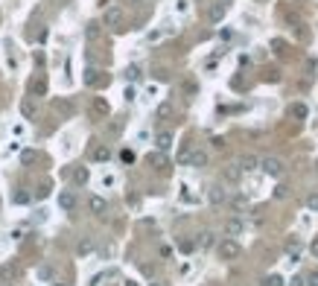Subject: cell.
<instances>
[{
	"label": "cell",
	"instance_id": "cell-1",
	"mask_svg": "<svg viewBox=\"0 0 318 286\" xmlns=\"http://www.w3.org/2000/svg\"><path fill=\"white\" fill-rule=\"evenodd\" d=\"M216 251H219V257H222V260H237V257L242 254V248H239V243H237L234 237H225L222 243L216 245Z\"/></svg>",
	"mask_w": 318,
	"mask_h": 286
},
{
	"label": "cell",
	"instance_id": "cell-2",
	"mask_svg": "<svg viewBox=\"0 0 318 286\" xmlns=\"http://www.w3.org/2000/svg\"><path fill=\"white\" fill-rule=\"evenodd\" d=\"M260 169H263L266 175H272V178H280L286 166H283V161L280 158H263L260 161Z\"/></svg>",
	"mask_w": 318,
	"mask_h": 286
},
{
	"label": "cell",
	"instance_id": "cell-3",
	"mask_svg": "<svg viewBox=\"0 0 318 286\" xmlns=\"http://www.w3.org/2000/svg\"><path fill=\"white\" fill-rule=\"evenodd\" d=\"M102 24H105V27H111V30H120V24H123V12H120V6H111V9H105V18H102Z\"/></svg>",
	"mask_w": 318,
	"mask_h": 286
},
{
	"label": "cell",
	"instance_id": "cell-4",
	"mask_svg": "<svg viewBox=\"0 0 318 286\" xmlns=\"http://www.w3.org/2000/svg\"><path fill=\"white\" fill-rule=\"evenodd\" d=\"M207 199H210V204H213V207H219V204H225V202H228V190H225L222 184H210Z\"/></svg>",
	"mask_w": 318,
	"mask_h": 286
},
{
	"label": "cell",
	"instance_id": "cell-5",
	"mask_svg": "<svg viewBox=\"0 0 318 286\" xmlns=\"http://www.w3.org/2000/svg\"><path fill=\"white\" fill-rule=\"evenodd\" d=\"M207 161H210V155H207L204 149H193L190 155H187V163L196 166V169H204V166H207Z\"/></svg>",
	"mask_w": 318,
	"mask_h": 286
},
{
	"label": "cell",
	"instance_id": "cell-6",
	"mask_svg": "<svg viewBox=\"0 0 318 286\" xmlns=\"http://www.w3.org/2000/svg\"><path fill=\"white\" fill-rule=\"evenodd\" d=\"M239 178H242L239 163H228V166H222V181H228V184H237Z\"/></svg>",
	"mask_w": 318,
	"mask_h": 286
},
{
	"label": "cell",
	"instance_id": "cell-7",
	"mask_svg": "<svg viewBox=\"0 0 318 286\" xmlns=\"http://www.w3.org/2000/svg\"><path fill=\"white\" fill-rule=\"evenodd\" d=\"M59 207L62 210H76V193H70V190H64V193H59Z\"/></svg>",
	"mask_w": 318,
	"mask_h": 286
},
{
	"label": "cell",
	"instance_id": "cell-8",
	"mask_svg": "<svg viewBox=\"0 0 318 286\" xmlns=\"http://www.w3.org/2000/svg\"><path fill=\"white\" fill-rule=\"evenodd\" d=\"M18 275H21V269H18V263H3V266H0V278H3L6 284H9V281H15Z\"/></svg>",
	"mask_w": 318,
	"mask_h": 286
},
{
	"label": "cell",
	"instance_id": "cell-9",
	"mask_svg": "<svg viewBox=\"0 0 318 286\" xmlns=\"http://www.w3.org/2000/svg\"><path fill=\"white\" fill-rule=\"evenodd\" d=\"M88 207H91V213H96V216H102V213L108 210V202H105L102 196H91V199H88Z\"/></svg>",
	"mask_w": 318,
	"mask_h": 286
},
{
	"label": "cell",
	"instance_id": "cell-10",
	"mask_svg": "<svg viewBox=\"0 0 318 286\" xmlns=\"http://www.w3.org/2000/svg\"><path fill=\"white\" fill-rule=\"evenodd\" d=\"M242 231H245V222H242V219H237V216L225 222V234H228V237H239Z\"/></svg>",
	"mask_w": 318,
	"mask_h": 286
},
{
	"label": "cell",
	"instance_id": "cell-11",
	"mask_svg": "<svg viewBox=\"0 0 318 286\" xmlns=\"http://www.w3.org/2000/svg\"><path fill=\"white\" fill-rule=\"evenodd\" d=\"M239 169H242V172L260 169V158H257V155H242V158H239Z\"/></svg>",
	"mask_w": 318,
	"mask_h": 286
},
{
	"label": "cell",
	"instance_id": "cell-12",
	"mask_svg": "<svg viewBox=\"0 0 318 286\" xmlns=\"http://www.w3.org/2000/svg\"><path fill=\"white\" fill-rule=\"evenodd\" d=\"M94 240H91V237H82V240H79V245H76V254L79 257H88V254H94Z\"/></svg>",
	"mask_w": 318,
	"mask_h": 286
},
{
	"label": "cell",
	"instance_id": "cell-13",
	"mask_svg": "<svg viewBox=\"0 0 318 286\" xmlns=\"http://www.w3.org/2000/svg\"><path fill=\"white\" fill-rule=\"evenodd\" d=\"M149 163H152L155 169H160V172H163V169H169V161H166L163 152H152V155H149Z\"/></svg>",
	"mask_w": 318,
	"mask_h": 286
},
{
	"label": "cell",
	"instance_id": "cell-14",
	"mask_svg": "<svg viewBox=\"0 0 318 286\" xmlns=\"http://www.w3.org/2000/svg\"><path fill=\"white\" fill-rule=\"evenodd\" d=\"M88 178H91V172H88V166H76V169H73V184H79V187H85V184H88Z\"/></svg>",
	"mask_w": 318,
	"mask_h": 286
},
{
	"label": "cell",
	"instance_id": "cell-15",
	"mask_svg": "<svg viewBox=\"0 0 318 286\" xmlns=\"http://www.w3.org/2000/svg\"><path fill=\"white\" fill-rule=\"evenodd\" d=\"M213 243H216V240H213V234H210V231H201V234H199V240H196V245H199L201 251L213 248Z\"/></svg>",
	"mask_w": 318,
	"mask_h": 286
},
{
	"label": "cell",
	"instance_id": "cell-16",
	"mask_svg": "<svg viewBox=\"0 0 318 286\" xmlns=\"http://www.w3.org/2000/svg\"><path fill=\"white\" fill-rule=\"evenodd\" d=\"M155 143H158V152H166V149L172 146V134H169V131H160L158 137H155Z\"/></svg>",
	"mask_w": 318,
	"mask_h": 286
},
{
	"label": "cell",
	"instance_id": "cell-17",
	"mask_svg": "<svg viewBox=\"0 0 318 286\" xmlns=\"http://www.w3.org/2000/svg\"><path fill=\"white\" fill-rule=\"evenodd\" d=\"M298 251H301V243H298L295 237H292V240H286V254H289V260H292V263L298 260Z\"/></svg>",
	"mask_w": 318,
	"mask_h": 286
},
{
	"label": "cell",
	"instance_id": "cell-18",
	"mask_svg": "<svg viewBox=\"0 0 318 286\" xmlns=\"http://www.w3.org/2000/svg\"><path fill=\"white\" fill-rule=\"evenodd\" d=\"M94 111L99 114V117H108V111H111V108H108V102H105L102 96H96V99H94Z\"/></svg>",
	"mask_w": 318,
	"mask_h": 286
},
{
	"label": "cell",
	"instance_id": "cell-19",
	"mask_svg": "<svg viewBox=\"0 0 318 286\" xmlns=\"http://www.w3.org/2000/svg\"><path fill=\"white\" fill-rule=\"evenodd\" d=\"M289 111H292V117H298V120H307V114H310V111H307V105H304V102H295V105H292V108H289Z\"/></svg>",
	"mask_w": 318,
	"mask_h": 286
},
{
	"label": "cell",
	"instance_id": "cell-20",
	"mask_svg": "<svg viewBox=\"0 0 318 286\" xmlns=\"http://www.w3.org/2000/svg\"><path fill=\"white\" fill-rule=\"evenodd\" d=\"M123 76H126L128 82H137V79H140V67H137V64H128L126 70H123Z\"/></svg>",
	"mask_w": 318,
	"mask_h": 286
},
{
	"label": "cell",
	"instance_id": "cell-21",
	"mask_svg": "<svg viewBox=\"0 0 318 286\" xmlns=\"http://www.w3.org/2000/svg\"><path fill=\"white\" fill-rule=\"evenodd\" d=\"M111 158V152H108V146H96L94 149V161H99V163H105V161Z\"/></svg>",
	"mask_w": 318,
	"mask_h": 286
},
{
	"label": "cell",
	"instance_id": "cell-22",
	"mask_svg": "<svg viewBox=\"0 0 318 286\" xmlns=\"http://www.w3.org/2000/svg\"><path fill=\"white\" fill-rule=\"evenodd\" d=\"M222 18H225V6H222V3H216V6L210 9V21L216 24V21H222Z\"/></svg>",
	"mask_w": 318,
	"mask_h": 286
},
{
	"label": "cell",
	"instance_id": "cell-23",
	"mask_svg": "<svg viewBox=\"0 0 318 286\" xmlns=\"http://www.w3.org/2000/svg\"><path fill=\"white\" fill-rule=\"evenodd\" d=\"M263 286H286V281H283L280 275H269V278L263 281Z\"/></svg>",
	"mask_w": 318,
	"mask_h": 286
},
{
	"label": "cell",
	"instance_id": "cell-24",
	"mask_svg": "<svg viewBox=\"0 0 318 286\" xmlns=\"http://www.w3.org/2000/svg\"><path fill=\"white\" fill-rule=\"evenodd\" d=\"M30 199H32V196H30V193H24V190H18L15 196H12V202H15V204H30Z\"/></svg>",
	"mask_w": 318,
	"mask_h": 286
},
{
	"label": "cell",
	"instance_id": "cell-25",
	"mask_svg": "<svg viewBox=\"0 0 318 286\" xmlns=\"http://www.w3.org/2000/svg\"><path fill=\"white\" fill-rule=\"evenodd\" d=\"M21 111H24V117H35V102H32V99H24Z\"/></svg>",
	"mask_w": 318,
	"mask_h": 286
},
{
	"label": "cell",
	"instance_id": "cell-26",
	"mask_svg": "<svg viewBox=\"0 0 318 286\" xmlns=\"http://www.w3.org/2000/svg\"><path fill=\"white\" fill-rule=\"evenodd\" d=\"M99 27H102V24H88V30H85L88 32V38H99V32H102Z\"/></svg>",
	"mask_w": 318,
	"mask_h": 286
},
{
	"label": "cell",
	"instance_id": "cell-27",
	"mask_svg": "<svg viewBox=\"0 0 318 286\" xmlns=\"http://www.w3.org/2000/svg\"><path fill=\"white\" fill-rule=\"evenodd\" d=\"M286 196H289L286 184H278V187H275V199H286Z\"/></svg>",
	"mask_w": 318,
	"mask_h": 286
},
{
	"label": "cell",
	"instance_id": "cell-28",
	"mask_svg": "<svg viewBox=\"0 0 318 286\" xmlns=\"http://www.w3.org/2000/svg\"><path fill=\"white\" fill-rule=\"evenodd\" d=\"M304 284H307V286H318V269H316V272H310V275L304 278Z\"/></svg>",
	"mask_w": 318,
	"mask_h": 286
},
{
	"label": "cell",
	"instance_id": "cell-29",
	"mask_svg": "<svg viewBox=\"0 0 318 286\" xmlns=\"http://www.w3.org/2000/svg\"><path fill=\"white\" fill-rule=\"evenodd\" d=\"M32 91H35V94H44V91H47L44 79H35V82H32Z\"/></svg>",
	"mask_w": 318,
	"mask_h": 286
},
{
	"label": "cell",
	"instance_id": "cell-30",
	"mask_svg": "<svg viewBox=\"0 0 318 286\" xmlns=\"http://www.w3.org/2000/svg\"><path fill=\"white\" fill-rule=\"evenodd\" d=\"M307 207H310V210H316V213H318V193H313V196L307 199Z\"/></svg>",
	"mask_w": 318,
	"mask_h": 286
},
{
	"label": "cell",
	"instance_id": "cell-31",
	"mask_svg": "<svg viewBox=\"0 0 318 286\" xmlns=\"http://www.w3.org/2000/svg\"><path fill=\"white\" fill-rule=\"evenodd\" d=\"M120 158H123V163H131V161H134V152H131V149H123Z\"/></svg>",
	"mask_w": 318,
	"mask_h": 286
},
{
	"label": "cell",
	"instance_id": "cell-32",
	"mask_svg": "<svg viewBox=\"0 0 318 286\" xmlns=\"http://www.w3.org/2000/svg\"><path fill=\"white\" fill-rule=\"evenodd\" d=\"M169 114H172V105H169V102H166V105H160V108H158V117H169Z\"/></svg>",
	"mask_w": 318,
	"mask_h": 286
},
{
	"label": "cell",
	"instance_id": "cell-33",
	"mask_svg": "<svg viewBox=\"0 0 318 286\" xmlns=\"http://www.w3.org/2000/svg\"><path fill=\"white\" fill-rule=\"evenodd\" d=\"M245 204H248V199H245V196H237V199H234V207H245Z\"/></svg>",
	"mask_w": 318,
	"mask_h": 286
},
{
	"label": "cell",
	"instance_id": "cell-34",
	"mask_svg": "<svg viewBox=\"0 0 318 286\" xmlns=\"http://www.w3.org/2000/svg\"><path fill=\"white\" fill-rule=\"evenodd\" d=\"M193 248H196V243H190V240H184V243H181V251H193Z\"/></svg>",
	"mask_w": 318,
	"mask_h": 286
},
{
	"label": "cell",
	"instance_id": "cell-35",
	"mask_svg": "<svg viewBox=\"0 0 318 286\" xmlns=\"http://www.w3.org/2000/svg\"><path fill=\"white\" fill-rule=\"evenodd\" d=\"M310 251H313V257H316V260H318V237H316V240H313V243H310Z\"/></svg>",
	"mask_w": 318,
	"mask_h": 286
},
{
	"label": "cell",
	"instance_id": "cell-36",
	"mask_svg": "<svg viewBox=\"0 0 318 286\" xmlns=\"http://www.w3.org/2000/svg\"><path fill=\"white\" fill-rule=\"evenodd\" d=\"M286 286H307V284H304V278H292Z\"/></svg>",
	"mask_w": 318,
	"mask_h": 286
},
{
	"label": "cell",
	"instance_id": "cell-37",
	"mask_svg": "<svg viewBox=\"0 0 318 286\" xmlns=\"http://www.w3.org/2000/svg\"><path fill=\"white\" fill-rule=\"evenodd\" d=\"M47 193H50V187H47V184H41V187H38V199H44Z\"/></svg>",
	"mask_w": 318,
	"mask_h": 286
},
{
	"label": "cell",
	"instance_id": "cell-38",
	"mask_svg": "<svg viewBox=\"0 0 318 286\" xmlns=\"http://www.w3.org/2000/svg\"><path fill=\"white\" fill-rule=\"evenodd\" d=\"M35 161V152H24V163H32Z\"/></svg>",
	"mask_w": 318,
	"mask_h": 286
},
{
	"label": "cell",
	"instance_id": "cell-39",
	"mask_svg": "<svg viewBox=\"0 0 318 286\" xmlns=\"http://www.w3.org/2000/svg\"><path fill=\"white\" fill-rule=\"evenodd\" d=\"M123 96H126V102H131V99H134V88H126V94Z\"/></svg>",
	"mask_w": 318,
	"mask_h": 286
},
{
	"label": "cell",
	"instance_id": "cell-40",
	"mask_svg": "<svg viewBox=\"0 0 318 286\" xmlns=\"http://www.w3.org/2000/svg\"><path fill=\"white\" fill-rule=\"evenodd\" d=\"M50 286H67V284H64V281H53Z\"/></svg>",
	"mask_w": 318,
	"mask_h": 286
},
{
	"label": "cell",
	"instance_id": "cell-41",
	"mask_svg": "<svg viewBox=\"0 0 318 286\" xmlns=\"http://www.w3.org/2000/svg\"><path fill=\"white\" fill-rule=\"evenodd\" d=\"M149 286H163V284H149Z\"/></svg>",
	"mask_w": 318,
	"mask_h": 286
}]
</instances>
